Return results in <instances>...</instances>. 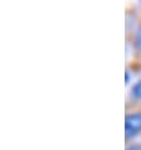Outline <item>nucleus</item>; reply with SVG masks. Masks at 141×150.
<instances>
[{"mask_svg": "<svg viewBox=\"0 0 141 150\" xmlns=\"http://www.w3.org/2000/svg\"><path fill=\"white\" fill-rule=\"evenodd\" d=\"M140 1H141V0H140Z\"/></svg>", "mask_w": 141, "mask_h": 150, "instance_id": "39448f33", "label": "nucleus"}, {"mask_svg": "<svg viewBox=\"0 0 141 150\" xmlns=\"http://www.w3.org/2000/svg\"><path fill=\"white\" fill-rule=\"evenodd\" d=\"M141 131V112H135L126 116L125 119V134L126 139H131Z\"/></svg>", "mask_w": 141, "mask_h": 150, "instance_id": "f257e3e1", "label": "nucleus"}, {"mask_svg": "<svg viewBox=\"0 0 141 150\" xmlns=\"http://www.w3.org/2000/svg\"><path fill=\"white\" fill-rule=\"evenodd\" d=\"M131 96L135 100H140V101H141V80L137 81L134 86H132V88H131Z\"/></svg>", "mask_w": 141, "mask_h": 150, "instance_id": "f03ea898", "label": "nucleus"}, {"mask_svg": "<svg viewBox=\"0 0 141 150\" xmlns=\"http://www.w3.org/2000/svg\"><path fill=\"white\" fill-rule=\"evenodd\" d=\"M136 47H137V49L141 52V27L139 28L137 34H136Z\"/></svg>", "mask_w": 141, "mask_h": 150, "instance_id": "7ed1b4c3", "label": "nucleus"}, {"mask_svg": "<svg viewBox=\"0 0 141 150\" xmlns=\"http://www.w3.org/2000/svg\"><path fill=\"white\" fill-rule=\"evenodd\" d=\"M128 80H130V72H126V83H128Z\"/></svg>", "mask_w": 141, "mask_h": 150, "instance_id": "20e7f679", "label": "nucleus"}]
</instances>
